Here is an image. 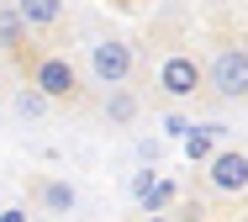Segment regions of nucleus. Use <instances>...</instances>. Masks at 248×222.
Returning a JSON list of instances; mask_svg holds the SVG:
<instances>
[{
    "label": "nucleus",
    "mask_w": 248,
    "mask_h": 222,
    "mask_svg": "<svg viewBox=\"0 0 248 222\" xmlns=\"http://www.w3.org/2000/svg\"><path fill=\"white\" fill-rule=\"evenodd\" d=\"M32 90H43L53 106H74L79 95H85V85H79V69L69 63L63 53H43L32 63V79H27Z\"/></svg>",
    "instance_id": "f257e3e1"
},
{
    "label": "nucleus",
    "mask_w": 248,
    "mask_h": 222,
    "mask_svg": "<svg viewBox=\"0 0 248 222\" xmlns=\"http://www.w3.org/2000/svg\"><path fill=\"white\" fill-rule=\"evenodd\" d=\"M206 85L222 101H248V48H217L206 63Z\"/></svg>",
    "instance_id": "f03ea898"
},
{
    "label": "nucleus",
    "mask_w": 248,
    "mask_h": 222,
    "mask_svg": "<svg viewBox=\"0 0 248 222\" xmlns=\"http://www.w3.org/2000/svg\"><path fill=\"white\" fill-rule=\"evenodd\" d=\"M132 63H138V53H132V43L127 37H100V43H90V74H95V85H127L132 79Z\"/></svg>",
    "instance_id": "7ed1b4c3"
},
{
    "label": "nucleus",
    "mask_w": 248,
    "mask_h": 222,
    "mask_svg": "<svg viewBox=\"0 0 248 222\" xmlns=\"http://www.w3.org/2000/svg\"><path fill=\"white\" fill-rule=\"evenodd\" d=\"M201 85H206V63H196L190 53H169L158 63V90L169 101H196Z\"/></svg>",
    "instance_id": "20e7f679"
},
{
    "label": "nucleus",
    "mask_w": 248,
    "mask_h": 222,
    "mask_svg": "<svg viewBox=\"0 0 248 222\" xmlns=\"http://www.w3.org/2000/svg\"><path fill=\"white\" fill-rule=\"evenodd\" d=\"M206 180L222 196H243L248 190V148H217L206 159Z\"/></svg>",
    "instance_id": "39448f33"
},
{
    "label": "nucleus",
    "mask_w": 248,
    "mask_h": 222,
    "mask_svg": "<svg viewBox=\"0 0 248 222\" xmlns=\"http://www.w3.org/2000/svg\"><path fill=\"white\" fill-rule=\"evenodd\" d=\"M16 16L27 21V32H48L63 21V0H16Z\"/></svg>",
    "instance_id": "423d86ee"
},
{
    "label": "nucleus",
    "mask_w": 248,
    "mask_h": 222,
    "mask_svg": "<svg viewBox=\"0 0 248 222\" xmlns=\"http://www.w3.org/2000/svg\"><path fill=\"white\" fill-rule=\"evenodd\" d=\"M37 201H43V212L63 217V212H74V206H79V190H74L69 180H37Z\"/></svg>",
    "instance_id": "0eeeda50"
},
{
    "label": "nucleus",
    "mask_w": 248,
    "mask_h": 222,
    "mask_svg": "<svg viewBox=\"0 0 248 222\" xmlns=\"http://www.w3.org/2000/svg\"><path fill=\"white\" fill-rule=\"evenodd\" d=\"M180 143H185V159H190V164H206V159L217 154V143H222V127H217V122H206V127H190Z\"/></svg>",
    "instance_id": "6e6552de"
},
{
    "label": "nucleus",
    "mask_w": 248,
    "mask_h": 222,
    "mask_svg": "<svg viewBox=\"0 0 248 222\" xmlns=\"http://www.w3.org/2000/svg\"><path fill=\"white\" fill-rule=\"evenodd\" d=\"M27 43V21L16 16V5H0V53H16Z\"/></svg>",
    "instance_id": "1a4fd4ad"
},
{
    "label": "nucleus",
    "mask_w": 248,
    "mask_h": 222,
    "mask_svg": "<svg viewBox=\"0 0 248 222\" xmlns=\"http://www.w3.org/2000/svg\"><path fill=\"white\" fill-rule=\"evenodd\" d=\"M106 116H111V122H116V127H127V122H132V116H138V95H132V90H122V85H116V90H111V101H106Z\"/></svg>",
    "instance_id": "9d476101"
},
{
    "label": "nucleus",
    "mask_w": 248,
    "mask_h": 222,
    "mask_svg": "<svg viewBox=\"0 0 248 222\" xmlns=\"http://www.w3.org/2000/svg\"><path fill=\"white\" fill-rule=\"evenodd\" d=\"M48 95H43V90H32V85H21V90H16V116H27V122H37V116H48Z\"/></svg>",
    "instance_id": "9b49d317"
},
{
    "label": "nucleus",
    "mask_w": 248,
    "mask_h": 222,
    "mask_svg": "<svg viewBox=\"0 0 248 222\" xmlns=\"http://www.w3.org/2000/svg\"><path fill=\"white\" fill-rule=\"evenodd\" d=\"M169 201H174V185H169V180H153V190L143 196V212H148V217H164Z\"/></svg>",
    "instance_id": "f8f14e48"
},
{
    "label": "nucleus",
    "mask_w": 248,
    "mask_h": 222,
    "mask_svg": "<svg viewBox=\"0 0 248 222\" xmlns=\"http://www.w3.org/2000/svg\"><path fill=\"white\" fill-rule=\"evenodd\" d=\"M153 190V169H143V174H138V180H132V196H138V201H143V196H148Z\"/></svg>",
    "instance_id": "ddd939ff"
},
{
    "label": "nucleus",
    "mask_w": 248,
    "mask_h": 222,
    "mask_svg": "<svg viewBox=\"0 0 248 222\" xmlns=\"http://www.w3.org/2000/svg\"><path fill=\"white\" fill-rule=\"evenodd\" d=\"M164 127H169V138H185V132H190V122H185V116H169Z\"/></svg>",
    "instance_id": "4468645a"
},
{
    "label": "nucleus",
    "mask_w": 248,
    "mask_h": 222,
    "mask_svg": "<svg viewBox=\"0 0 248 222\" xmlns=\"http://www.w3.org/2000/svg\"><path fill=\"white\" fill-rule=\"evenodd\" d=\"M0 222H27V206H5V212H0Z\"/></svg>",
    "instance_id": "2eb2a0df"
},
{
    "label": "nucleus",
    "mask_w": 248,
    "mask_h": 222,
    "mask_svg": "<svg viewBox=\"0 0 248 222\" xmlns=\"http://www.w3.org/2000/svg\"><path fill=\"white\" fill-rule=\"evenodd\" d=\"M143 222H169V217H143Z\"/></svg>",
    "instance_id": "dca6fc26"
}]
</instances>
